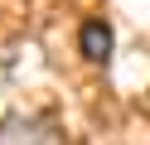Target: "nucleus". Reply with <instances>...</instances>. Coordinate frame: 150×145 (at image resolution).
Here are the masks:
<instances>
[{
  "mask_svg": "<svg viewBox=\"0 0 150 145\" xmlns=\"http://www.w3.org/2000/svg\"><path fill=\"white\" fill-rule=\"evenodd\" d=\"M0 145H63V140L39 116H5L0 121Z\"/></svg>",
  "mask_w": 150,
  "mask_h": 145,
  "instance_id": "obj_1",
  "label": "nucleus"
},
{
  "mask_svg": "<svg viewBox=\"0 0 150 145\" xmlns=\"http://www.w3.org/2000/svg\"><path fill=\"white\" fill-rule=\"evenodd\" d=\"M78 48H82V58H92V63H107L111 58V24L107 19H87V24L78 29Z\"/></svg>",
  "mask_w": 150,
  "mask_h": 145,
  "instance_id": "obj_2",
  "label": "nucleus"
}]
</instances>
